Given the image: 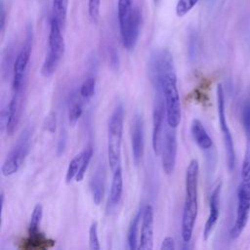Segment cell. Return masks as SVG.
Returning <instances> with one entry per match:
<instances>
[{
  "label": "cell",
  "mask_w": 250,
  "mask_h": 250,
  "mask_svg": "<svg viewBox=\"0 0 250 250\" xmlns=\"http://www.w3.org/2000/svg\"><path fill=\"white\" fill-rule=\"evenodd\" d=\"M199 165L196 159H192L186 171V198L182 215L181 233L184 242L191 239L194 224L197 217V186H198Z\"/></svg>",
  "instance_id": "cell-1"
},
{
  "label": "cell",
  "mask_w": 250,
  "mask_h": 250,
  "mask_svg": "<svg viewBox=\"0 0 250 250\" xmlns=\"http://www.w3.org/2000/svg\"><path fill=\"white\" fill-rule=\"evenodd\" d=\"M123 122L124 106L121 103H118L109 117L107 127V157L112 171L120 166Z\"/></svg>",
  "instance_id": "cell-2"
},
{
  "label": "cell",
  "mask_w": 250,
  "mask_h": 250,
  "mask_svg": "<svg viewBox=\"0 0 250 250\" xmlns=\"http://www.w3.org/2000/svg\"><path fill=\"white\" fill-rule=\"evenodd\" d=\"M61 28L59 21L52 18L49 32V52L41 67V73L45 77L51 76L56 71L64 53V40Z\"/></svg>",
  "instance_id": "cell-3"
},
{
  "label": "cell",
  "mask_w": 250,
  "mask_h": 250,
  "mask_svg": "<svg viewBox=\"0 0 250 250\" xmlns=\"http://www.w3.org/2000/svg\"><path fill=\"white\" fill-rule=\"evenodd\" d=\"M162 93L165 102L167 124L172 128H177L181 122L182 110L175 71H171L165 76L162 82Z\"/></svg>",
  "instance_id": "cell-4"
},
{
  "label": "cell",
  "mask_w": 250,
  "mask_h": 250,
  "mask_svg": "<svg viewBox=\"0 0 250 250\" xmlns=\"http://www.w3.org/2000/svg\"><path fill=\"white\" fill-rule=\"evenodd\" d=\"M148 76L155 92H162V82L165 76L174 71L173 57L167 49L154 51L148 60Z\"/></svg>",
  "instance_id": "cell-5"
},
{
  "label": "cell",
  "mask_w": 250,
  "mask_h": 250,
  "mask_svg": "<svg viewBox=\"0 0 250 250\" xmlns=\"http://www.w3.org/2000/svg\"><path fill=\"white\" fill-rule=\"evenodd\" d=\"M31 135L32 132L29 128H25L18 138L17 143L12 147L10 152L8 153L1 171L2 174L6 177L11 176L18 172L20 166L23 162L25 156L27 155L31 143Z\"/></svg>",
  "instance_id": "cell-6"
},
{
  "label": "cell",
  "mask_w": 250,
  "mask_h": 250,
  "mask_svg": "<svg viewBox=\"0 0 250 250\" xmlns=\"http://www.w3.org/2000/svg\"><path fill=\"white\" fill-rule=\"evenodd\" d=\"M250 214V181H243L237 193V208L234 224L230 229V237L235 239L244 230Z\"/></svg>",
  "instance_id": "cell-7"
},
{
  "label": "cell",
  "mask_w": 250,
  "mask_h": 250,
  "mask_svg": "<svg viewBox=\"0 0 250 250\" xmlns=\"http://www.w3.org/2000/svg\"><path fill=\"white\" fill-rule=\"evenodd\" d=\"M217 105H218V115L219 124L221 132L224 139L226 154H227V164L229 171H232L235 163V152L232 141V136L229 128L227 118H226V105H225V95L221 84L217 86Z\"/></svg>",
  "instance_id": "cell-8"
},
{
  "label": "cell",
  "mask_w": 250,
  "mask_h": 250,
  "mask_svg": "<svg viewBox=\"0 0 250 250\" xmlns=\"http://www.w3.org/2000/svg\"><path fill=\"white\" fill-rule=\"evenodd\" d=\"M32 48V31L29 29L26 34V38L23 46L19 52L13 65V80L12 90H18L25 85V76L27 65L30 60Z\"/></svg>",
  "instance_id": "cell-9"
},
{
  "label": "cell",
  "mask_w": 250,
  "mask_h": 250,
  "mask_svg": "<svg viewBox=\"0 0 250 250\" xmlns=\"http://www.w3.org/2000/svg\"><path fill=\"white\" fill-rule=\"evenodd\" d=\"M142 15L139 8L134 7L132 11L119 21L122 43L125 49L131 51L135 48L141 28Z\"/></svg>",
  "instance_id": "cell-10"
},
{
  "label": "cell",
  "mask_w": 250,
  "mask_h": 250,
  "mask_svg": "<svg viewBox=\"0 0 250 250\" xmlns=\"http://www.w3.org/2000/svg\"><path fill=\"white\" fill-rule=\"evenodd\" d=\"M165 118L166 108L163 93L155 92V99L152 110V149L155 155H158L160 153Z\"/></svg>",
  "instance_id": "cell-11"
},
{
  "label": "cell",
  "mask_w": 250,
  "mask_h": 250,
  "mask_svg": "<svg viewBox=\"0 0 250 250\" xmlns=\"http://www.w3.org/2000/svg\"><path fill=\"white\" fill-rule=\"evenodd\" d=\"M177 149H178V143H177V134L176 128L168 127L165 129V133L163 132L162 142H161V161H162V168L165 174L171 175L173 174L176 166V159H177Z\"/></svg>",
  "instance_id": "cell-12"
},
{
  "label": "cell",
  "mask_w": 250,
  "mask_h": 250,
  "mask_svg": "<svg viewBox=\"0 0 250 250\" xmlns=\"http://www.w3.org/2000/svg\"><path fill=\"white\" fill-rule=\"evenodd\" d=\"M24 89H25V85L18 90H13L12 98L10 100L7 113H6V124H5L6 133L9 136L14 134L19 124L21 114V108H22Z\"/></svg>",
  "instance_id": "cell-13"
},
{
  "label": "cell",
  "mask_w": 250,
  "mask_h": 250,
  "mask_svg": "<svg viewBox=\"0 0 250 250\" xmlns=\"http://www.w3.org/2000/svg\"><path fill=\"white\" fill-rule=\"evenodd\" d=\"M131 146L133 161L138 166L143 158L145 149V133L144 119L141 113H136L131 126Z\"/></svg>",
  "instance_id": "cell-14"
},
{
  "label": "cell",
  "mask_w": 250,
  "mask_h": 250,
  "mask_svg": "<svg viewBox=\"0 0 250 250\" xmlns=\"http://www.w3.org/2000/svg\"><path fill=\"white\" fill-rule=\"evenodd\" d=\"M153 208L151 205L146 204L144 207L142 225H141V237L138 249L151 250L153 248Z\"/></svg>",
  "instance_id": "cell-15"
},
{
  "label": "cell",
  "mask_w": 250,
  "mask_h": 250,
  "mask_svg": "<svg viewBox=\"0 0 250 250\" xmlns=\"http://www.w3.org/2000/svg\"><path fill=\"white\" fill-rule=\"evenodd\" d=\"M222 183L220 182L213 189L209 199V216L203 229V239L207 240L211 235L220 215V197H221Z\"/></svg>",
  "instance_id": "cell-16"
},
{
  "label": "cell",
  "mask_w": 250,
  "mask_h": 250,
  "mask_svg": "<svg viewBox=\"0 0 250 250\" xmlns=\"http://www.w3.org/2000/svg\"><path fill=\"white\" fill-rule=\"evenodd\" d=\"M55 245V241L48 238L43 232L39 231L36 233H28L26 238L21 241V249L24 250H45Z\"/></svg>",
  "instance_id": "cell-17"
},
{
  "label": "cell",
  "mask_w": 250,
  "mask_h": 250,
  "mask_svg": "<svg viewBox=\"0 0 250 250\" xmlns=\"http://www.w3.org/2000/svg\"><path fill=\"white\" fill-rule=\"evenodd\" d=\"M104 179H105V175H104V165H100L97 170L95 171V173L93 174L92 178L90 179V190H91V194L93 197L94 202L99 205L101 204V202L104 199Z\"/></svg>",
  "instance_id": "cell-18"
},
{
  "label": "cell",
  "mask_w": 250,
  "mask_h": 250,
  "mask_svg": "<svg viewBox=\"0 0 250 250\" xmlns=\"http://www.w3.org/2000/svg\"><path fill=\"white\" fill-rule=\"evenodd\" d=\"M122 191H123V178H122V170H121V167L119 166L113 171V177H112L110 191L108 195L107 205H106L107 211H111L118 205L122 197Z\"/></svg>",
  "instance_id": "cell-19"
},
{
  "label": "cell",
  "mask_w": 250,
  "mask_h": 250,
  "mask_svg": "<svg viewBox=\"0 0 250 250\" xmlns=\"http://www.w3.org/2000/svg\"><path fill=\"white\" fill-rule=\"evenodd\" d=\"M190 131L192 138L196 145L201 148V149H209L213 146V141L211 137L208 135L207 131L205 130L203 124L201 123L200 120L198 119H193L191 122L190 126Z\"/></svg>",
  "instance_id": "cell-20"
},
{
  "label": "cell",
  "mask_w": 250,
  "mask_h": 250,
  "mask_svg": "<svg viewBox=\"0 0 250 250\" xmlns=\"http://www.w3.org/2000/svg\"><path fill=\"white\" fill-rule=\"evenodd\" d=\"M144 207H145V205L140 206V208L138 209L135 216L132 218V220L130 222V225H129L128 233H127V241H128L129 249H131V250L138 249V247H139V245H138V232H139L140 223H141L142 217H143Z\"/></svg>",
  "instance_id": "cell-21"
},
{
  "label": "cell",
  "mask_w": 250,
  "mask_h": 250,
  "mask_svg": "<svg viewBox=\"0 0 250 250\" xmlns=\"http://www.w3.org/2000/svg\"><path fill=\"white\" fill-rule=\"evenodd\" d=\"M83 113V103L76 96V93H73L70 98V105L68 108V121L71 125H75Z\"/></svg>",
  "instance_id": "cell-22"
},
{
  "label": "cell",
  "mask_w": 250,
  "mask_h": 250,
  "mask_svg": "<svg viewBox=\"0 0 250 250\" xmlns=\"http://www.w3.org/2000/svg\"><path fill=\"white\" fill-rule=\"evenodd\" d=\"M43 217V207L41 204H36L31 217H30V221L28 224V229L27 232L28 233H36L40 231V223Z\"/></svg>",
  "instance_id": "cell-23"
},
{
  "label": "cell",
  "mask_w": 250,
  "mask_h": 250,
  "mask_svg": "<svg viewBox=\"0 0 250 250\" xmlns=\"http://www.w3.org/2000/svg\"><path fill=\"white\" fill-rule=\"evenodd\" d=\"M53 18H55L59 21L61 26H63L66 18L67 0H53Z\"/></svg>",
  "instance_id": "cell-24"
},
{
  "label": "cell",
  "mask_w": 250,
  "mask_h": 250,
  "mask_svg": "<svg viewBox=\"0 0 250 250\" xmlns=\"http://www.w3.org/2000/svg\"><path fill=\"white\" fill-rule=\"evenodd\" d=\"M82 158H83V152L78 153L77 155H75L71 161L69 162V165L67 167L66 170V175H65V182L66 184L71 183V181L73 179H75L80 166H81V162H82Z\"/></svg>",
  "instance_id": "cell-25"
},
{
  "label": "cell",
  "mask_w": 250,
  "mask_h": 250,
  "mask_svg": "<svg viewBox=\"0 0 250 250\" xmlns=\"http://www.w3.org/2000/svg\"><path fill=\"white\" fill-rule=\"evenodd\" d=\"M247 144L241 167V178L243 181H250V132L246 133Z\"/></svg>",
  "instance_id": "cell-26"
},
{
  "label": "cell",
  "mask_w": 250,
  "mask_h": 250,
  "mask_svg": "<svg viewBox=\"0 0 250 250\" xmlns=\"http://www.w3.org/2000/svg\"><path fill=\"white\" fill-rule=\"evenodd\" d=\"M82 152H83V158H82L80 169H79V171H78V173H77V175L75 177V181L76 182H80L84 178L86 170L88 169L89 163H90L91 158L93 156V148H92L91 146H89Z\"/></svg>",
  "instance_id": "cell-27"
},
{
  "label": "cell",
  "mask_w": 250,
  "mask_h": 250,
  "mask_svg": "<svg viewBox=\"0 0 250 250\" xmlns=\"http://www.w3.org/2000/svg\"><path fill=\"white\" fill-rule=\"evenodd\" d=\"M95 89H96V79L94 77H88L83 81L79 90V94L82 99L88 100L94 96Z\"/></svg>",
  "instance_id": "cell-28"
},
{
  "label": "cell",
  "mask_w": 250,
  "mask_h": 250,
  "mask_svg": "<svg viewBox=\"0 0 250 250\" xmlns=\"http://www.w3.org/2000/svg\"><path fill=\"white\" fill-rule=\"evenodd\" d=\"M89 246L92 250H100L101 245L98 237V224L97 222L92 223L89 229Z\"/></svg>",
  "instance_id": "cell-29"
},
{
  "label": "cell",
  "mask_w": 250,
  "mask_h": 250,
  "mask_svg": "<svg viewBox=\"0 0 250 250\" xmlns=\"http://www.w3.org/2000/svg\"><path fill=\"white\" fill-rule=\"evenodd\" d=\"M198 0H179L177 7H176V13L179 17H183L186 14H188L197 3Z\"/></svg>",
  "instance_id": "cell-30"
},
{
  "label": "cell",
  "mask_w": 250,
  "mask_h": 250,
  "mask_svg": "<svg viewBox=\"0 0 250 250\" xmlns=\"http://www.w3.org/2000/svg\"><path fill=\"white\" fill-rule=\"evenodd\" d=\"M132 0H118V21H121L124 19L133 9Z\"/></svg>",
  "instance_id": "cell-31"
},
{
  "label": "cell",
  "mask_w": 250,
  "mask_h": 250,
  "mask_svg": "<svg viewBox=\"0 0 250 250\" xmlns=\"http://www.w3.org/2000/svg\"><path fill=\"white\" fill-rule=\"evenodd\" d=\"M100 6L101 0H89L88 1V12L93 21H98L100 17Z\"/></svg>",
  "instance_id": "cell-32"
},
{
  "label": "cell",
  "mask_w": 250,
  "mask_h": 250,
  "mask_svg": "<svg viewBox=\"0 0 250 250\" xmlns=\"http://www.w3.org/2000/svg\"><path fill=\"white\" fill-rule=\"evenodd\" d=\"M44 125L47 131H49L50 133H54L56 131L57 128V118H56V114L54 112H50L47 117L45 118L44 121Z\"/></svg>",
  "instance_id": "cell-33"
},
{
  "label": "cell",
  "mask_w": 250,
  "mask_h": 250,
  "mask_svg": "<svg viewBox=\"0 0 250 250\" xmlns=\"http://www.w3.org/2000/svg\"><path fill=\"white\" fill-rule=\"evenodd\" d=\"M242 121L245 132H250V102H247L243 107L242 111Z\"/></svg>",
  "instance_id": "cell-34"
},
{
  "label": "cell",
  "mask_w": 250,
  "mask_h": 250,
  "mask_svg": "<svg viewBox=\"0 0 250 250\" xmlns=\"http://www.w3.org/2000/svg\"><path fill=\"white\" fill-rule=\"evenodd\" d=\"M175 248H176L175 240L171 236H166L163 239V241L161 243V246H160L161 250H174Z\"/></svg>",
  "instance_id": "cell-35"
},
{
  "label": "cell",
  "mask_w": 250,
  "mask_h": 250,
  "mask_svg": "<svg viewBox=\"0 0 250 250\" xmlns=\"http://www.w3.org/2000/svg\"><path fill=\"white\" fill-rule=\"evenodd\" d=\"M5 9H4V5L3 3H1V12H0V21H1V29L2 31L4 30V26H5Z\"/></svg>",
  "instance_id": "cell-36"
}]
</instances>
